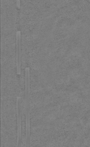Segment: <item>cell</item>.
Wrapping results in <instances>:
<instances>
[{
  "instance_id": "1",
  "label": "cell",
  "mask_w": 90,
  "mask_h": 147,
  "mask_svg": "<svg viewBox=\"0 0 90 147\" xmlns=\"http://www.w3.org/2000/svg\"><path fill=\"white\" fill-rule=\"evenodd\" d=\"M25 100L26 110V144L29 147L30 144V68H25Z\"/></svg>"
},
{
  "instance_id": "2",
  "label": "cell",
  "mask_w": 90,
  "mask_h": 147,
  "mask_svg": "<svg viewBox=\"0 0 90 147\" xmlns=\"http://www.w3.org/2000/svg\"><path fill=\"white\" fill-rule=\"evenodd\" d=\"M17 147H21V100L17 98Z\"/></svg>"
}]
</instances>
